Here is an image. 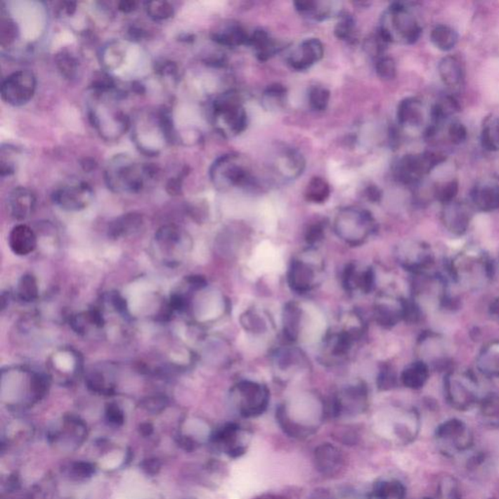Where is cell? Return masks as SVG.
Instances as JSON below:
<instances>
[{"instance_id":"6da1fadb","label":"cell","mask_w":499,"mask_h":499,"mask_svg":"<svg viewBox=\"0 0 499 499\" xmlns=\"http://www.w3.org/2000/svg\"><path fill=\"white\" fill-rule=\"evenodd\" d=\"M122 91L115 88L107 92L92 91L88 103V117L91 124L105 140H118L130 127V118L118 105Z\"/></svg>"},{"instance_id":"7a4b0ae2","label":"cell","mask_w":499,"mask_h":499,"mask_svg":"<svg viewBox=\"0 0 499 499\" xmlns=\"http://www.w3.org/2000/svg\"><path fill=\"white\" fill-rule=\"evenodd\" d=\"M160 169L153 163H140L130 156L118 155L108 161L105 169V181L115 193L136 194L155 180Z\"/></svg>"},{"instance_id":"3957f363","label":"cell","mask_w":499,"mask_h":499,"mask_svg":"<svg viewBox=\"0 0 499 499\" xmlns=\"http://www.w3.org/2000/svg\"><path fill=\"white\" fill-rule=\"evenodd\" d=\"M323 415L322 400L314 393L304 392L279 410L278 420L289 434L302 437L313 433Z\"/></svg>"},{"instance_id":"277c9868","label":"cell","mask_w":499,"mask_h":499,"mask_svg":"<svg viewBox=\"0 0 499 499\" xmlns=\"http://www.w3.org/2000/svg\"><path fill=\"white\" fill-rule=\"evenodd\" d=\"M377 32L388 44L410 45L420 39L422 29L412 8L394 2L383 12Z\"/></svg>"},{"instance_id":"5b68a950","label":"cell","mask_w":499,"mask_h":499,"mask_svg":"<svg viewBox=\"0 0 499 499\" xmlns=\"http://www.w3.org/2000/svg\"><path fill=\"white\" fill-rule=\"evenodd\" d=\"M211 119L216 132L224 138L243 133L248 125V115L240 94L229 90L219 95L212 103Z\"/></svg>"},{"instance_id":"8992f818","label":"cell","mask_w":499,"mask_h":499,"mask_svg":"<svg viewBox=\"0 0 499 499\" xmlns=\"http://www.w3.org/2000/svg\"><path fill=\"white\" fill-rule=\"evenodd\" d=\"M210 180L220 190L253 188L258 183L248 161L237 153L221 155L212 164Z\"/></svg>"},{"instance_id":"52a82bcc","label":"cell","mask_w":499,"mask_h":499,"mask_svg":"<svg viewBox=\"0 0 499 499\" xmlns=\"http://www.w3.org/2000/svg\"><path fill=\"white\" fill-rule=\"evenodd\" d=\"M334 229L337 235L345 243L359 246L375 233V221L366 209L345 207L337 214Z\"/></svg>"},{"instance_id":"ba28073f","label":"cell","mask_w":499,"mask_h":499,"mask_svg":"<svg viewBox=\"0 0 499 499\" xmlns=\"http://www.w3.org/2000/svg\"><path fill=\"white\" fill-rule=\"evenodd\" d=\"M445 161V155L432 151L404 155L394 163L393 175L401 183L417 185L423 176L428 175Z\"/></svg>"},{"instance_id":"9c48e42d","label":"cell","mask_w":499,"mask_h":499,"mask_svg":"<svg viewBox=\"0 0 499 499\" xmlns=\"http://www.w3.org/2000/svg\"><path fill=\"white\" fill-rule=\"evenodd\" d=\"M35 90H37L35 75L30 70H17L2 82V100L13 107H22L34 98Z\"/></svg>"},{"instance_id":"30bf717a","label":"cell","mask_w":499,"mask_h":499,"mask_svg":"<svg viewBox=\"0 0 499 499\" xmlns=\"http://www.w3.org/2000/svg\"><path fill=\"white\" fill-rule=\"evenodd\" d=\"M237 407L244 417H257L266 410L269 402L268 389L261 383L242 380L234 387Z\"/></svg>"},{"instance_id":"8fae6325","label":"cell","mask_w":499,"mask_h":499,"mask_svg":"<svg viewBox=\"0 0 499 499\" xmlns=\"http://www.w3.org/2000/svg\"><path fill=\"white\" fill-rule=\"evenodd\" d=\"M94 197L89 183L82 180H72L59 186L52 193L53 202L65 211L77 212L87 208Z\"/></svg>"},{"instance_id":"7c38bea8","label":"cell","mask_w":499,"mask_h":499,"mask_svg":"<svg viewBox=\"0 0 499 499\" xmlns=\"http://www.w3.org/2000/svg\"><path fill=\"white\" fill-rule=\"evenodd\" d=\"M321 266L316 259L297 258L292 261L288 271V283L296 293L306 294L314 288L318 282Z\"/></svg>"},{"instance_id":"4fadbf2b","label":"cell","mask_w":499,"mask_h":499,"mask_svg":"<svg viewBox=\"0 0 499 499\" xmlns=\"http://www.w3.org/2000/svg\"><path fill=\"white\" fill-rule=\"evenodd\" d=\"M309 366L306 354L296 346H283L273 355V370L276 377L282 380L293 379L302 374Z\"/></svg>"},{"instance_id":"5bb4252c","label":"cell","mask_w":499,"mask_h":499,"mask_svg":"<svg viewBox=\"0 0 499 499\" xmlns=\"http://www.w3.org/2000/svg\"><path fill=\"white\" fill-rule=\"evenodd\" d=\"M269 167L281 180L294 181L304 173L306 160L304 155L294 148H277Z\"/></svg>"},{"instance_id":"9a60e30c","label":"cell","mask_w":499,"mask_h":499,"mask_svg":"<svg viewBox=\"0 0 499 499\" xmlns=\"http://www.w3.org/2000/svg\"><path fill=\"white\" fill-rule=\"evenodd\" d=\"M324 57V45L317 39H304L287 56V64L292 70L304 72Z\"/></svg>"},{"instance_id":"2e32d148","label":"cell","mask_w":499,"mask_h":499,"mask_svg":"<svg viewBox=\"0 0 499 499\" xmlns=\"http://www.w3.org/2000/svg\"><path fill=\"white\" fill-rule=\"evenodd\" d=\"M155 241L161 254H166L164 261L170 266L178 264L176 253H181L186 246L183 231L174 224L164 226L156 233Z\"/></svg>"},{"instance_id":"e0dca14e","label":"cell","mask_w":499,"mask_h":499,"mask_svg":"<svg viewBox=\"0 0 499 499\" xmlns=\"http://www.w3.org/2000/svg\"><path fill=\"white\" fill-rule=\"evenodd\" d=\"M368 391L363 383L349 385L339 393L335 402V412L337 415L344 413H361L366 408Z\"/></svg>"},{"instance_id":"ac0fdd59","label":"cell","mask_w":499,"mask_h":499,"mask_svg":"<svg viewBox=\"0 0 499 499\" xmlns=\"http://www.w3.org/2000/svg\"><path fill=\"white\" fill-rule=\"evenodd\" d=\"M304 309L297 302H288L284 306L282 314L284 336L289 342H294L302 336L306 329L307 320Z\"/></svg>"},{"instance_id":"d6986e66","label":"cell","mask_w":499,"mask_h":499,"mask_svg":"<svg viewBox=\"0 0 499 499\" xmlns=\"http://www.w3.org/2000/svg\"><path fill=\"white\" fill-rule=\"evenodd\" d=\"M249 37L246 30L233 21L223 22L211 32V39L215 44L228 48L248 45Z\"/></svg>"},{"instance_id":"ffe728a7","label":"cell","mask_w":499,"mask_h":499,"mask_svg":"<svg viewBox=\"0 0 499 499\" xmlns=\"http://www.w3.org/2000/svg\"><path fill=\"white\" fill-rule=\"evenodd\" d=\"M37 204L34 193L24 186H18L9 194L8 208L10 214L16 220H26L34 213Z\"/></svg>"},{"instance_id":"44dd1931","label":"cell","mask_w":499,"mask_h":499,"mask_svg":"<svg viewBox=\"0 0 499 499\" xmlns=\"http://www.w3.org/2000/svg\"><path fill=\"white\" fill-rule=\"evenodd\" d=\"M248 45L259 62H266L282 50V45L266 30L259 29L249 34Z\"/></svg>"},{"instance_id":"7402d4cb","label":"cell","mask_w":499,"mask_h":499,"mask_svg":"<svg viewBox=\"0 0 499 499\" xmlns=\"http://www.w3.org/2000/svg\"><path fill=\"white\" fill-rule=\"evenodd\" d=\"M397 119L402 127H420L425 120V108L422 101L413 97L403 100L398 107Z\"/></svg>"},{"instance_id":"603a6c76","label":"cell","mask_w":499,"mask_h":499,"mask_svg":"<svg viewBox=\"0 0 499 499\" xmlns=\"http://www.w3.org/2000/svg\"><path fill=\"white\" fill-rule=\"evenodd\" d=\"M37 239L35 233L26 224H18L9 235V245L18 256H27L34 251Z\"/></svg>"},{"instance_id":"cb8c5ba5","label":"cell","mask_w":499,"mask_h":499,"mask_svg":"<svg viewBox=\"0 0 499 499\" xmlns=\"http://www.w3.org/2000/svg\"><path fill=\"white\" fill-rule=\"evenodd\" d=\"M438 72L443 84L450 89H458L465 82V69L458 58L447 56L440 60Z\"/></svg>"},{"instance_id":"d4e9b609","label":"cell","mask_w":499,"mask_h":499,"mask_svg":"<svg viewBox=\"0 0 499 499\" xmlns=\"http://www.w3.org/2000/svg\"><path fill=\"white\" fill-rule=\"evenodd\" d=\"M344 280L345 287L350 292L360 290L362 293L368 294L375 287V273L370 268L359 271L356 266H347Z\"/></svg>"},{"instance_id":"484cf974","label":"cell","mask_w":499,"mask_h":499,"mask_svg":"<svg viewBox=\"0 0 499 499\" xmlns=\"http://www.w3.org/2000/svg\"><path fill=\"white\" fill-rule=\"evenodd\" d=\"M294 8L302 16L314 21L322 22L331 18L334 14V4L330 1H315V0H299L294 4Z\"/></svg>"},{"instance_id":"4316f807","label":"cell","mask_w":499,"mask_h":499,"mask_svg":"<svg viewBox=\"0 0 499 499\" xmlns=\"http://www.w3.org/2000/svg\"><path fill=\"white\" fill-rule=\"evenodd\" d=\"M315 460L318 469L328 475L339 472L344 461L339 451L331 445H323L317 448Z\"/></svg>"},{"instance_id":"83f0119b","label":"cell","mask_w":499,"mask_h":499,"mask_svg":"<svg viewBox=\"0 0 499 499\" xmlns=\"http://www.w3.org/2000/svg\"><path fill=\"white\" fill-rule=\"evenodd\" d=\"M143 216L138 213H128L112 221L108 228V235L112 238L130 235L142 226Z\"/></svg>"},{"instance_id":"f1b7e54d","label":"cell","mask_w":499,"mask_h":499,"mask_svg":"<svg viewBox=\"0 0 499 499\" xmlns=\"http://www.w3.org/2000/svg\"><path fill=\"white\" fill-rule=\"evenodd\" d=\"M241 325L246 332L253 335H264L269 330V319L261 310L249 309L241 315Z\"/></svg>"},{"instance_id":"f546056e","label":"cell","mask_w":499,"mask_h":499,"mask_svg":"<svg viewBox=\"0 0 499 499\" xmlns=\"http://www.w3.org/2000/svg\"><path fill=\"white\" fill-rule=\"evenodd\" d=\"M288 90L280 83L268 85L261 96L263 107L269 112H277L286 105Z\"/></svg>"},{"instance_id":"4dcf8cb0","label":"cell","mask_w":499,"mask_h":499,"mask_svg":"<svg viewBox=\"0 0 499 499\" xmlns=\"http://www.w3.org/2000/svg\"><path fill=\"white\" fill-rule=\"evenodd\" d=\"M430 39L437 49L448 52L458 44V34L453 27L446 25H438L431 32Z\"/></svg>"},{"instance_id":"1f68e13d","label":"cell","mask_w":499,"mask_h":499,"mask_svg":"<svg viewBox=\"0 0 499 499\" xmlns=\"http://www.w3.org/2000/svg\"><path fill=\"white\" fill-rule=\"evenodd\" d=\"M460 105L458 101L453 96H445L441 98L437 103L433 105L431 110V119H432L433 127L437 129L438 125H440L443 120L452 117L455 112H460Z\"/></svg>"},{"instance_id":"d6a6232c","label":"cell","mask_w":499,"mask_h":499,"mask_svg":"<svg viewBox=\"0 0 499 499\" xmlns=\"http://www.w3.org/2000/svg\"><path fill=\"white\" fill-rule=\"evenodd\" d=\"M331 195V186L329 183L320 176H315L307 183L304 197L309 202L322 204L326 202Z\"/></svg>"},{"instance_id":"836d02e7","label":"cell","mask_w":499,"mask_h":499,"mask_svg":"<svg viewBox=\"0 0 499 499\" xmlns=\"http://www.w3.org/2000/svg\"><path fill=\"white\" fill-rule=\"evenodd\" d=\"M337 22L335 27V35L337 39L346 42H355L357 40L356 21L351 14L346 11L339 12Z\"/></svg>"},{"instance_id":"e575fe53","label":"cell","mask_w":499,"mask_h":499,"mask_svg":"<svg viewBox=\"0 0 499 499\" xmlns=\"http://www.w3.org/2000/svg\"><path fill=\"white\" fill-rule=\"evenodd\" d=\"M473 198L479 205L485 208L499 206V188L491 186H476L473 190Z\"/></svg>"},{"instance_id":"d590c367","label":"cell","mask_w":499,"mask_h":499,"mask_svg":"<svg viewBox=\"0 0 499 499\" xmlns=\"http://www.w3.org/2000/svg\"><path fill=\"white\" fill-rule=\"evenodd\" d=\"M56 65L60 74L67 79L72 80L77 77L78 60L67 50H62V51L58 53L56 55Z\"/></svg>"},{"instance_id":"8d00e7d4","label":"cell","mask_w":499,"mask_h":499,"mask_svg":"<svg viewBox=\"0 0 499 499\" xmlns=\"http://www.w3.org/2000/svg\"><path fill=\"white\" fill-rule=\"evenodd\" d=\"M17 296L22 302H30L39 296V286L34 276L27 274L22 277L17 286Z\"/></svg>"},{"instance_id":"74e56055","label":"cell","mask_w":499,"mask_h":499,"mask_svg":"<svg viewBox=\"0 0 499 499\" xmlns=\"http://www.w3.org/2000/svg\"><path fill=\"white\" fill-rule=\"evenodd\" d=\"M330 98H331V93L327 88L315 85L309 89V107L314 112H323L329 105Z\"/></svg>"},{"instance_id":"f35d334b","label":"cell","mask_w":499,"mask_h":499,"mask_svg":"<svg viewBox=\"0 0 499 499\" xmlns=\"http://www.w3.org/2000/svg\"><path fill=\"white\" fill-rule=\"evenodd\" d=\"M482 145L488 151L499 150V118L486 124L481 135Z\"/></svg>"},{"instance_id":"ab89813d","label":"cell","mask_w":499,"mask_h":499,"mask_svg":"<svg viewBox=\"0 0 499 499\" xmlns=\"http://www.w3.org/2000/svg\"><path fill=\"white\" fill-rule=\"evenodd\" d=\"M145 10L151 19L155 21H164L170 19L175 14V9L170 2L150 1L145 4Z\"/></svg>"},{"instance_id":"60d3db41","label":"cell","mask_w":499,"mask_h":499,"mask_svg":"<svg viewBox=\"0 0 499 499\" xmlns=\"http://www.w3.org/2000/svg\"><path fill=\"white\" fill-rule=\"evenodd\" d=\"M375 72L377 77L383 80H392L396 77L397 67L393 58L382 55L377 59H375Z\"/></svg>"},{"instance_id":"b9f144b4","label":"cell","mask_w":499,"mask_h":499,"mask_svg":"<svg viewBox=\"0 0 499 499\" xmlns=\"http://www.w3.org/2000/svg\"><path fill=\"white\" fill-rule=\"evenodd\" d=\"M86 384L93 392L101 393V394H110L112 392V387H108L107 380L102 372H91L86 377Z\"/></svg>"},{"instance_id":"7bdbcfd3","label":"cell","mask_w":499,"mask_h":499,"mask_svg":"<svg viewBox=\"0 0 499 499\" xmlns=\"http://www.w3.org/2000/svg\"><path fill=\"white\" fill-rule=\"evenodd\" d=\"M168 404L167 397L162 396V395H155V396L147 397L142 400L141 407L151 413H160L167 408Z\"/></svg>"},{"instance_id":"ee69618b","label":"cell","mask_w":499,"mask_h":499,"mask_svg":"<svg viewBox=\"0 0 499 499\" xmlns=\"http://www.w3.org/2000/svg\"><path fill=\"white\" fill-rule=\"evenodd\" d=\"M448 138L453 145H461L467 140V129L462 123L453 122L450 125L448 130Z\"/></svg>"},{"instance_id":"f6af8a7d","label":"cell","mask_w":499,"mask_h":499,"mask_svg":"<svg viewBox=\"0 0 499 499\" xmlns=\"http://www.w3.org/2000/svg\"><path fill=\"white\" fill-rule=\"evenodd\" d=\"M94 473V465H91L89 462L80 461V462H75L74 465L72 466V477L77 479L90 478Z\"/></svg>"},{"instance_id":"bcb514c9","label":"cell","mask_w":499,"mask_h":499,"mask_svg":"<svg viewBox=\"0 0 499 499\" xmlns=\"http://www.w3.org/2000/svg\"><path fill=\"white\" fill-rule=\"evenodd\" d=\"M105 417H107V420L110 425L118 426L124 423V413L117 405H108L107 410H105Z\"/></svg>"},{"instance_id":"7dc6e473","label":"cell","mask_w":499,"mask_h":499,"mask_svg":"<svg viewBox=\"0 0 499 499\" xmlns=\"http://www.w3.org/2000/svg\"><path fill=\"white\" fill-rule=\"evenodd\" d=\"M155 72L161 77H175L178 72V67L175 63L171 62V60H162L155 65Z\"/></svg>"},{"instance_id":"c3c4849f","label":"cell","mask_w":499,"mask_h":499,"mask_svg":"<svg viewBox=\"0 0 499 499\" xmlns=\"http://www.w3.org/2000/svg\"><path fill=\"white\" fill-rule=\"evenodd\" d=\"M141 468L148 475L155 476L156 474L160 473L161 462L157 458H148L141 463Z\"/></svg>"},{"instance_id":"681fc988","label":"cell","mask_w":499,"mask_h":499,"mask_svg":"<svg viewBox=\"0 0 499 499\" xmlns=\"http://www.w3.org/2000/svg\"><path fill=\"white\" fill-rule=\"evenodd\" d=\"M323 235V224L315 223L313 226H310L309 231H307L306 240L307 242H309L310 244H314L316 243V242L321 240Z\"/></svg>"},{"instance_id":"f907efd6","label":"cell","mask_w":499,"mask_h":499,"mask_svg":"<svg viewBox=\"0 0 499 499\" xmlns=\"http://www.w3.org/2000/svg\"><path fill=\"white\" fill-rule=\"evenodd\" d=\"M458 191V183L456 181H451L446 183L441 188L440 197L442 200L448 201L453 199L456 195Z\"/></svg>"},{"instance_id":"816d5d0a","label":"cell","mask_w":499,"mask_h":499,"mask_svg":"<svg viewBox=\"0 0 499 499\" xmlns=\"http://www.w3.org/2000/svg\"><path fill=\"white\" fill-rule=\"evenodd\" d=\"M181 185H183V180H181L180 176L170 179L167 185H166V190L171 195H180L181 193Z\"/></svg>"},{"instance_id":"f5cc1de1","label":"cell","mask_w":499,"mask_h":499,"mask_svg":"<svg viewBox=\"0 0 499 499\" xmlns=\"http://www.w3.org/2000/svg\"><path fill=\"white\" fill-rule=\"evenodd\" d=\"M137 8V2L135 1H121L118 4V9L123 13H130Z\"/></svg>"},{"instance_id":"db71d44e","label":"cell","mask_w":499,"mask_h":499,"mask_svg":"<svg viewBox=\"0 0 499 499\" xmlns=\"http://www.w3.org/2000/svg\"><path fill=\"white\" fill-rule=\"evenodd\" d=\"M366 194L368 198L372 201H380V197H382V191L377 186H369L367 188Z\"/></svg>"},{"instance_id":"11a10c76","label":"cell","mask_w":499,"mask_h":499,"mask_svg":"<svg viewBox=\"0 0 499 499\" xmlns=\"http://www.w3.org/2000/svg\"><path fill=\"white\" fill-rule=\"evenodd\" d=\"M153 426L150 425V423H143V425H140V433L143 436H145V437H148V436H150L153 434Z\"/></svg>"},{"instance_id":"9f6ffc18","label":"cell","mask_w":499,"mask_h":499,"mask_svg":"<svg viewBox=\"0 0 499 499\" xmlns=\"http://www.w3.org/2000/svg\"><path fill=\"white\" fill-rule=\"evenodd\" d=\"M82 165L85 171H92L93 169L96 168L97 164H96L95 161L93 160H84V161L82 163Z\"/></svg>"},{"instance_id":"6f0895ef","label":"cell","mask_w":499,"mask_h":499,"mask_svg":"<svg viewBox=\"0 0 499 499\" xmlns=\"http://www.w3.org/2000/svg\"><path fill=\"white\" fill-rule=\"evenodd\" d=\"M194 442L190 438H183L181 441V446L186 451H190L193 448Z\"/></svg>"}]
</instances>
